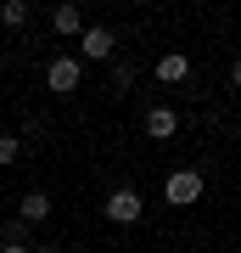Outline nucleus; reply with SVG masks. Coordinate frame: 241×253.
Segmentation results:
<instances>
[{
	"label": "nucleus",
	"mask_w": 241,
	"mask_h": 253,
	"mask_svg": "<svg viewBox=\"0 0 241 253\" xmlns=\"http://www.w3.org/2000/svg\"><path fill=\"white\" fill-rule=\"evenodd\" d=\"M202 186H207V180H202L197 169H174L169 180H163V197H169L174 208H191V203L202 197Z\"/></svg>",
	"instance_id": "1"
},
{
	"label": "nucleus",
	"mask_w": 241,
	"mask_h": 253,
	"mask_svg": "<svg viewBox=\"0 0 241 253\" xmlns=\"http://www.w3.org/2000/svg\"><path fill=\"white\" fill-rule=\"evenodd\" d=\"M140 214H146V203H140V191H135V186L107 191V219H112V225H135Z\"/></svg>",
	"instance_id": "2"
},
{
	"label": "nucleus",
	"mask_w": 241,
	"mask_h": 253,
	"mask_svg": "<svg viewBox=\"0 0 241 253\" xmlns=\"http://www.w3.org/2000/svg\"><path fill=\"white\" fill-rule=\"evenodd\" d=\"M79 79H84V56H56L51 68H45V84H51V90H79Z\"/></svg>",
	"instance_id": "3"
},
{
	"label": "nucleus",
	"mask_w": 241,
	"mask_h": 253,
	"mask_svg": "<svg viewBox=\"0 0 241 253\" xmlns=\"http://www.w3.org/2000/svg\"><path fill=\"white\" fill-rule=\"evenodd\" d=\"M112 51H118V34H112V28H84L79 56H90V62H107Z\"/></svg>",
	"instance_id": "4"
},
{
	"label": "nucleus",
	"mask_w": 241,
	"mask_h": 253,
	"mask_svg": "<svg viewBox=\"0 0 241 253\" xmlns=\"http://www.w3.org/2000/svg\"><path fill=\"white\" fill-rule=\"evenodd\" d=\"M174 129H179V113L174 107H163V101L146 107V135H152V141H174Z\"/></svg>",
	"instance_id": "5"
},
{
	"label": "nucleus",
	"mask_w": 241,
	"mask_h": 253,
	"mask_svg": "<svg viewBox=\"0 0 241 253\" xmlns=\"http://www.w3.org/2000/svg\"><path fill=\"white\" fill-rule=\"evenodd\" d=\"M51 28H56L62 40H84V11H79V6H68V0H62V6L51 11Z\"/></svg>",
	"instance_id": "6"
},
{
	"label": "nucleus",
	"mask_w": 241,
	"mask_h": 253,
	"mask_svg": "<svg viewBox=\"0 0 241 253\" xmlns=\"http://www.w3.org/2000/svg\"><path fill=\"white\" fill-rule=\"evenodd\" d=\"M17 219H23V225H39V219H51V197H45V191H28V197L17 203Z\"/></svg>",
	"instance_id": "7"
},
{
	"label": "nucleus",
	"mask_w": 241,
	"mask_h": 253,
	"mask_svg": "<svg viewBox=\"0 0 241 253\" xmlns=\"http://www.w3.org/2000/svg\"><path fill=\"white\" fill-rule=\"evenodd\" d=\"M191 73V62H185V51H169V56H157V79L163 84H179Z\"/></svg>",
	"instance_id": "8"
},
{
	"label": "nucleus",
	"mask_w": 241,
	"mask_h": 253,
	"mask_svg": "<svg viewBox=\"0 0 241 253\" xmlns=\"http://www.w3.org/2000/svg\"><path fill=\"white\" fill-rule=\"evenodd\" d=\"M0 23H6V28H23L28 23V0H6V6H0Z\"/></svg>",
	"instance_id": "9"
},
{
	"label": "nucleus",
	"mask_w": 241,
	"mask_h": 253,
	"mask_svg": "<svg viewBox=\"0 0 241 253\" xmlns=\"http://www.w3.org/2000/svg\"><path fill=\"white\" fill-rule=\"evenodd\" d=\"M23 158V135H0V163H17Z\"/></svg>",
	"instance_id": "10"
},
{
	"label": "nucleus",
	"mask_w": 241,
	"mask_h": 253,
	"mask_svg": "<svg viewBox=\"0 0 241 253\" xmlns=\"http://www.w3.org/2000/svg\"><path fill=\"white\" fill-rule=\"evenodd\" d=\"M112 84H118V90H129V84H135V68L118 62V68H112Z\"/></svg>",
	"instance_id": "11"
},
{
	"label": "nucleus",
	"mask_w": 241,
	"mask_h": 253,
	"mask_svg": "<svg viewBox=\"0 0 241 253\" xmlns=\"http://www.w3.org/2000/svg\"><path fill=\"white\" fill-rule=\"evenodd\" d=\"M0 253H34V248H28V242H17V225H11V231H6V248H0Z\"/></svg>",
	"instance_id": "12"
},
{
	"label": "nucleus",
	"mask_w": 241,
	"mask_h": 253,
	"mask_svg": "<svg viewBox=\"0 0 241 253\" xmlns=\"http://www.w3.org/2000/svg\"><path fill=\"white\" fill-rule=\"evenodd\" d=\"M230 84H236V90H241V56H236V62H230Z\"/></svg>",
	"instance_id": "13"
},
{
	"label": "nucleus",
	"mask_w": 241,
	"mask_h": 253,
	"mask_svg": "<svg viewBox=\"0 0 241 253\" xmlns=\"http://www.w3.org/2000/svg\"><path fill=\"white\" fill-rule=\"evenodd\" d=\"M34 253H62V248H34Z\"/></svg>",
	"instance_id": "14"
}]
</instances>
